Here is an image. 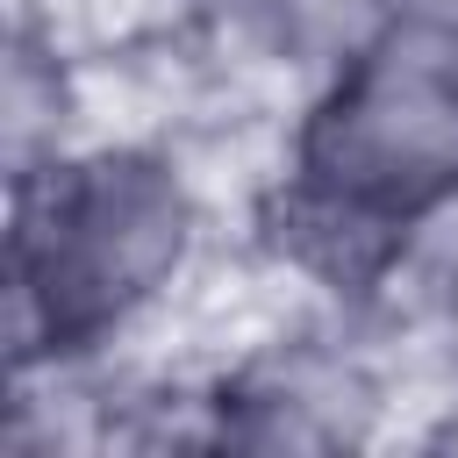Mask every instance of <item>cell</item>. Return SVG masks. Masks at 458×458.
I'll list each match as a JSON object with an SVG mask.
<instances>
[{"label": "cell", "instance_id": "277c9868", "mask_svg": "<svg viewBox=\"0 0 458 458\" xmlns=\"http://www.w3.org/2000/svg\"><path fill=\"white\" fill-rule=\"evenodd\" d=\"M408 0H179V21L229 79L301 100L344 57H358Z\"/></svg>", "mask_w": 458, "mask_h": 458}, {"label": "cell", "instance_id": "3957f363", "mask_svg": "<svg viewBox=\"0 0 458 458\" xmlns=\"http://www.w3.org/2000/svg\"><path fill=\"white\" fill-rule=\"evenodd\" d=\"M408 351L372 308L293 293L200 365H179V451L329 458L408 429Z\"/></svg>", "mask_w": 458, "mask_h": 458}, {"label": "cell", "instance_id": "6da1fadb", "mask_svg": "<svg viewBox=\"0 0 458 458\" xmlns=\"http://www.w3.org/2000/svg\"><path fill=\"white\" fill-rule=\"evenodd\" d=\"M458 222V0H408L358 57L286 100L258 243L272 272L394 322L422 243Z\"/></svg>", "mask_w": 458, "mask_h": 458}, {"label": "cell", "instance_id": "8992f818", "mask_svg": "<svg viewBox=\"0 0 458 458\" xmlns=\"http://www.w3.org/2000/svg\"><path fill=\"white\" fill-rule=\"evenodd\" d=\"M451 365H458V336H451Z\"/></svg>", "mask_w": 458, "mask_h": 458}, {"label": "cell", "instance_id": "5b68a950", "mask_svg": "<svg viewBox=\"0 0 458 458\" xmlns=\"http://www.w3.org/2000/svg\"><path fill=\"white\" fill-rule=\"evenodd\" d=\"M93 122V79L79 43L64 36L57 7L14 0L7 43H0V179H21L72 143H86Z\"/></svg>", "mask_w": 458, "mask_h": 458}, {"label": "cell", "instance_id": "7a4b0ae2", "mask_svg": "<svg viewBox=\"0 0 458 458\" xmlns=\"http://www.w3.org/2000/svg\"><path fill=\"white\" fill-rule=\"evenodd\" d=\"M222 236L200 157L157 129H93L7 179L0 344L7 365L143 351L200 286Z\"/></svg>", "mask_w": 458, "mask_h": 458}]
</instances>
